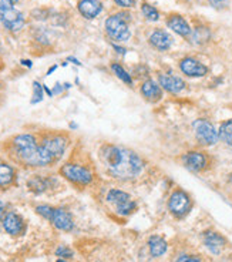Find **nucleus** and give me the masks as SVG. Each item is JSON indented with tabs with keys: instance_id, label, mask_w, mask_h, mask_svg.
<instances>
[{
	"instance_id": "nucleus-11",
	"label": "nucleus",
	"mask_w": 232,
	"mask_h": 262,
	"mask_svg": "<svg viewBox=\"0 0 232 262\" xmlns=\"http://www.w3.org/2000/svg\"><path fill=\"white\" fill-rule=\"evenodd\" d=\"M179 69L188 77H204L208 73V67L194 57H185L181 60Z\"/></svg>"
},
{
	"instance_id": "nucleus-29",
	"label": "nucleus",
	"mask_w": 232,
	"mask_h": 262,
	"mask_svg": "<svg viewBox=\"0 0 232 262\" xmlns=\"http://www.w3.org/2000/svg\"><path fill=\"white\" fill-rule=\"evenodd\" d=\"M210 5L217 9V10H222V9H226L228 7V0H208Z\"/></svg>"
},
{
	"instance_id": "nucleus-22",
	"label": "nucleus",
	"mask_w": 232,
	"mask_h": 262,
	"mask_svg": "<svg viewBox=\"0 0 232 262\" xmlns=\"http://www.w3.org/2000/svg\"><path fill=\"white\" fill-rule=\"evenodd\" d=\"M219 140H222L226 145L232 147V118L224 121L218 130Z\"/></svg>"
},
{
	"instance_id": "nucleus-13",
	"label": "nucleus",
	"mask_w": 232,
	"mask_h": 262,
	"mask_svg": "<svg viewBox=\"0 0 232 262\" xmlns=\"http://www.w3.org/2000/svg\"><path fill=\"white\" fill-rule=\"evenodd\" d=\"M158 81L164 90L168 93H174V94L182 92L185 89V81L173 74H159Z\"/></svg>"
},
{
	"instance_id": "nucleus-18",
	"label": "nucleus",
	"mask_w": 232,
	"mask_h": 262,
	"mask_svg": "<svg viewBox=\"0 0 232 262\" xmlns=\"http://www.w3.org/2000/svg\"><path fill=\"white\" fill-rule=\"evenodd\" d=\"M204 244H205V247L213 254H219L221 252V249L225 247V238L218 234V232H214V231H208L204 234Z\"/></svg>"
},
{
	"instance_id": "nucleus-14",
	"label": "nucleus",
	"mask_w": 232,
	"mask_h": 262,
	"mask_svg": "<svg viewBox=\"0 0 232 262\" xmlns=\"http://www.w3.org/2000/svg\"><path fill=\"white\" fill-rule=\"evenodd\" d=\"M3 228L6 231L7 234L10 235H19L23 232L25 229V224H23V220L21 216L17 215L16 212H9L3 218Z\"/></svg>"
},
{
	"instance_id": "nucleus-33",
	"label": "nucleus",
	"mask_w": 232,
	"mask_h": 262,
	"mask_svg": "<svg viewBox=\"0 0 232 262\" xmlns=\"http://www.w3.org/2000/svg\"><path fill=\"white\" fill-rule=\"evenodd\" d=\"M3 215H5V204L0 201V220L3 218Z\"/></svg>"
},
{
	"instance_id": "nucleus-31",
	"label": "nucleus",
	"mask_w": 232,
	"mask_h": 262,
	"mask_svg": "<svg viewBox=\"0 0 232 262\" xmlns=\"http://www.w3.org/2000/svg\"><path fill=\"white\" fill-rule=\"evenodd\" d=\"M115 5H119L121 7H134L135 5V0H114Z\"/></svg>"
},
{
	"instance_id": "nucleus-4",
	"label": "nucleus",
	"mask_w": 232,
	"mask_h": 262,
	"mask_svg": "<svg viewBox=\"0 0 232 262\" xmlns=\"http://www.w3.org/2000/svg\"><path fill=\"white\" fill-rule=\"evenodd\" d=\"M0 21L10 32H19L25 26V17L10 0H0Z\"/></svg>"
},
{
	"instance_id": "nucleus-34",
	"label": "nucleus",
	"mask_w": 232,
	"mask_h": 262,
	"mask_svg": "<svg viewBox=\"0 0 232 262\" xmlns=\"http://www.w3.org/2000/svg\"><path fill=\"white\" fill-rule=\"evenodd\" d=\"M56 262H67V261H66V259H61V258H60V259H57Z\"/></svg>"
},
{
	"instance_id": "nucleus-28",
	"label": "nucleus",
	"mask_w": 232,
	"mask_h": 262,
	"mask_svg": "<svg viewBox=\"0 0 232 262\" xmlns=\"http://www.w3.org/2000/svg\"><path fill=\"white\" fill-rule=\"evenodd\" d=\"M53 210L54 208L49 207V205H40V207H37V208H36V211L39 212L40 215H43L44 218H47V220H50V218H52Z\"/></svg>"
},
{
	"instance_id": "nucleus-32",
	"label": "nucleus",
	"mask_w": 232,
	"mask_h": 262,
	"mask_svg": "<svg viewBox=\"0 0 232 262\" xmlns=\"http://www.w3.org/2000/svg\"><path fill=\"white\" fill-rule=\"evenodd\" d=\"M177 262H201V261H199V258H197V256L181 255L178 259H177Z\"/></svg>"
},
{
	"instance_id": "nucleus-19",
	"label": "nucleus",
	"mask_w": 232,
	"mask_h": 262,
	"mask_svg": "<svg viewBox=\"0 0 232 262\" xmlns=\"http://www.w3.org/2000/svg\"><path fill=\"white\" fill-rule=\"evenodd\" d=\"M141 93L150 101H158L159 98L163 97L161 85L157 84L154 80H147V81H144L143 85H141Z\"/></svg>"
},
{
	"instance_id": "nucleus-10",
	"label": "nucleus",
	"mask_w": 232,
	"mask_h": 262,
	"mask_svg": "<svg viewBox=\"0 0 232 262\" xmlns=\"http://www.w3.org/2000/svg\"><path fill=\"white\" fill-rule=\"evenodd\" d=\"M182 164L185 165V168L194 172L205 170L208 165V157L202 151H190L182 156Z\"/></svg>"
},
{
	"instance_id": "nucleus-23",
	"label": "nucleus",
	"mask_w": 232,
	"mask_h": 262,
	"mask_svg": "<svg viewBox=\"0 0 232 262\" xmlns=\"http://www.w3.org/2000/svg\"><path fill=\"white\" fill-rule=\"evenodd\" d=\"M141 12L144 14V17L150 20V21H157V20L159 19L158 10L154 6H151V5H148V3H143Z\"/></svg>"
},
{
	"instance_id": "nucleus-7",
	"label": "nucleus",
	"mask_w": 232,
	"mask_h": 262,
	"mask_svg": "<svg viewBox=\"0 0 232 262\" xmlns=\"http://www.w3.org/2000/svg\"><path fill=\"white\" fill-rule=\"evenodd\" d=\"M107 201L110 204H113L114 207H115V211L123 216L133 214V211L135 210V203L133 201V198L121 190L110 191L107 194Z\"/></svg>"
},
{
	"instance_id": "nucleus-26",
	"label": "nucleus",
	"mask_w": 232,
	"mask_h": 262,
	"mask_svg": "<svg viewBox=\"0 0 232 262\" xmlns=\"http://www.w3.org/2000/svg\"><path fill=\"white\" fill-rule=\"evenodd\" d=\"M191 36H193V41L195 40V43H204L210 37V33H208L205 27H198L191 33Z\"/></svg>"
},
{
	"instance_id": "nucleus-24",
	"label": "nucleus",
	"mask_w": 232,
	"mask_h": 262,
	"mask_svg": "<svg viewBox=\"0 0 232 262\" xmlns=\"http://www.w3.org/2000/svg\"><path fill=\"white\" fill-rule=\"evenodd\" d=\"M111 69H113V72L115 73V76H117V77H119L121 81H124L126 84H131V83H133V79H131V76H130V74H128V73H127L126 70H124V69L121 67V66L113 64V66H111Z\"/></svg>"
},
{
	"instance_id": "nucleus-6",
	"label": "nucleus",
	"mask_w": 232,
	"mask_h": 262,
	"mask_svg": "<svg viewBox=\"0 0 232 262\" xmlns=\"http://www.w3.org/2000/svg\"><path fill=\"white\" fill-rule=\"evenodd\" d=\"M106 32L115 41H126L131 36L127 20L121 14H113L106 20Z\"/></svg>"
},
{
	"instance_id": "nucleus-20",
	"label": "nucleus",
	"mask_w": 232,
	"mask_h": 262,
	"mask_svg": "<svg viewBox=\"0 0 232 262\" xmlns=\"http://www.w3.org/2000/svg\"><path fill=\"white\" fill-rule=\"evenodd\" d=\"M148 248H150V252H151L153 256H161L167 252L168 245H167L164 238H161L158 235H153L148 239Z\"/></svg>"
},
{
	"instance_id": "nucleus-36",
	"label": "nucleus",
	"mask_w": 232,
	"mask_h": 262,
	"mask_svg": "<svg viewBox=\"0 0 232 262\" xmlns=\"http://www.w3.org/2000/svg\"><path fill=\"white\" fill-rule=\"evenodd\" d=\"M0 161H2V160H0Z\"/></svg>"
},
{
	"instance_id": "nucleus-27",
	"label": "nucleus",
	"mask_w": 232,
	"mask_h": 262,
	"mask_svg": "<svg viewBox=\"0 0 232 262\" xmlns=\"http://www.w3.org/2000/svg\"><path fill=\"white\" fill-rule=\"evenodd\" d=\"M56 255L60 256L61 259H64V258H73V251L70 248H67L66 245H61V247L56 249Z\"/></svg>"
},
{
	"instance_id": "nucleus-17",
	"label": "nucleus",
	"mask_w": 232,
	"mask_h": 262,
	"mask_svg": "<svg viewBox=\"0 0 232 262\" xmlns=\"http://www.w3.org/2000/svg\"><path fill=\"white\" fill-rule=\"evenodd\" d=\"M150 43L153 45L157 50L166 52L170 47L173 46V37L170 36V33H167L166 30H155L151 33L150 36Z\"/></svg>"
},
{
	"instance_id": "nucleus-21",
	"label": "nucleus",
	"mask_w": 232,
	"mask_h": 262,
	"mask_svg": "<svg viewBox=\"0 0 232 262\" xmlns=\"http://www.w3.org/2000/svg\"><path fill=\"white\" fill-rule=\"evenodd\" d=\"M14 180V170L12 165L0 161V187H6L13 183Z\"/></svg>"
},
{
	"instance_id": "nucleus-15",
	"label": "nucleus",
	"mask_w": 232,
	"mask_h": 262,
	"mask_svg": "<svg viewBox=\"0 0 232 262\" xmlns=\"http://www.w3.org/2000/svg\"><path fill=\"white\" fill-rule=\"evenodd\" d=\"M167 26L170 27L173 32L177 33V34L182 36V37H188V36H191V33H193V29L190 27L188 21H187L182 16H179V14H173V16H170L168 20H167Z\"/></svg>"
},
{
	"instance_id": "nucleus-16",
	"label": "nucleus",
	"mask_w": 232,
	"mask_h": 262,
	"mask_svg": "<svg viewBox=\"0 0 232 262\" xmlns=\"http://www.w3.org/2000/svg\"><path fill=\"white\" fill-rule=\"evenodd\" d=\"M77 7H79V12L81 13V16H84L86 19L97 17L103 10V5L99 0H80Z\"/></svg>"
},
{
	"instance_id": "nucleus-12",
	"label": "nucleus",
	"mask_w": 232,
	"mask_h": 262,
	"mask_svg": "<svg viewBox=\"0 0 232 262\" xmlns=\"http://www.w3.org/2000/svg\"><path fill=\"white\" fill-rule=\"evenodd\" d=\"M50 221L56 228L60 229V231H66V232L72 231L74 227L72 215L66 210H61V208H54Z\"/></svg>"
},
{
	"instance_id": "nucleus-1",
	"label": "nucleus",
	"mask_w": 232,
	"mask_h": 262,
	"mask_svg": "<svg viewBox=\"0 0 232 262\" xmlns=\"http://www.w3.org/2000/svg\"><path fill=\"white\" fill-rule=\"evenodd\" d=\"M103 157L108 171L121 180L137 177L144 168L143 160L134 151L119 145H108L103 152Z\"/></svg>"
},
{
	"instance_id": "nucleus-9",
	"label": "nucleus",
	"mask_w": 232,
	"mask_h": 262,
	"mask_svg": "<svg viewBox=\"0 0 232 262\" xmlns=\"http://www.w3.org/2000/svg\"><path fill=\"white\" fill-rule=\"evenodd\" d=\"M191 205H193L191 198L185 191L182 190L174 191L171 196H170V201H168V208L171 211V214L177 216V218L185 216L191 210Z\"/></svg>"
},
{
	"instance_id": "nucleus-2",
	"label": "nucleus",
	"mask_w": 232,
	"mask_h": 262,
	"mask_svg": "<svg viewBox=\"0 0 232 262\" xmlns=\"http://www.w3.org/2000/svg\"><path fill=\"white\" fill-rule=\"evenodd\" d=\"M13 150L21 163L30 167H44L40 156V145L32 134H19L13 138Z\"/></svg>"
},
{
	"instance_id": "nucleus-25",
	"label": "nucleus",
	"mask_w": 232,
	"mask_h": 262,
	"mask_svg": "<svg viewBox=\"0 0 232 262\" xmlns=\"http://www.w3.org/2000/svg\"><path fill=\"white\" fill-rule=\"evenodd\" d=\"M29 187H30V190L36 191V192H41L47 188V183L46 180H43L41 177H34L29 181Z\"/></svg>"
},
{
	"instance_id": "nucleus-35",
	"label": "nucleus",
	"mask_w": 232,
	"mask_h": 262,
	"mask_svg": "<svg viewBox=\"0 0 232 262\" xmlns=\"http://www.w3.org/2000/svg\"><path fill=\"white\" fill-rule=\"evenodd\" d=\"M10 2H12V3L14 5V3H16V2H19V0H10Z\"/></svg>"
},
{
	"instance_id": "nucleus-3",
	"label": "nucleus",
	"mask_w": 232,
	"mask_h": 262,
	"mask_svg": "<svg viewBox=\"0 0 232 262\" xmlns=\"http://www.w3.org/2000/svg\"><path fill=\"white\" fill-rule=\"evenodd\" d=\"M67 148V140L63 136L59 134H52L43 138L41 144H40V154H41V160L44 167L49 164L57 161L61 156L64 154Z\"/></svg>"
},
{
	"instance_id": "nucleus-5",
	"label": "nucleus",
	"mask_w": 232,
	"mask_h": 262,
	"mask_svg": "<svg viewBox=\"0 0 232 262\" xmlns=\"http://www.w3.org/2000/svg\"><path fill=\"white\" fill-rule=\"evenodd\" d=\"M60 174L70 183L77 184V185H88L93 181L91 171L79 164H64L60 168Z\"/></svg>"
},
{
	"instance_id": "nucleus-30",
	"label": "nucleus",
	"mask_w": 232,
	"mask_h": 262,
	"mask_svg": "<svg viewBox=\"0 0 232 262\" xmlns=\"http://www.w3.org/2000/svg\"><path fill=\"white\" fill-rule=\"evenodd\" d=\"M43 97V93H41V85L39 83H34V98H33V103H37L40 101Z\"/></svg>"
},
{
	"instance_id": "nucleus-8",
	"label": "nucleus",
	"mask_w": 232,
	"mask_h": 262,
	"mask_svg": "<svg viewBox=\"0 0 232 262\" xmlns=\"http://www.w3.org/2000/svg\"><path fill=\"white\" fill-rule=\"evenodd\" d=\"M194 134L199 144L214 145L218 141V131L208 120L199 118L194 123Z\"/></svg>"
}]
</instances>
